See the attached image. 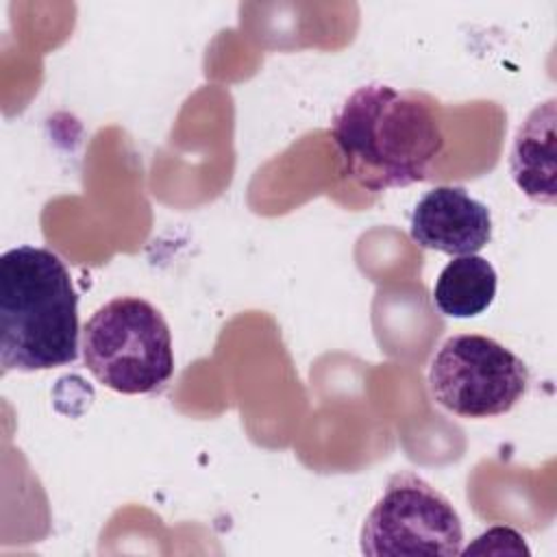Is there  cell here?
Listing matches in <instances>:
<instances>
[{"mask_svg": "<svg viewBox=\"0 0 557 557\" xmlns=\"http://www.w3.org/2000/svg\"><path fill=\"white\" fill-rule=\"evenodd\" d=\"M496 285V270L485 257L461 255L442 268L433 285V305L448 318H476L494 302Z\"/></svg>", "mask_w": 557, "mask_h": 557, "instance_id": "8", "label": "cell"}, {"mask_svg": "<svg viewBox=\"0 0 557 557\" xmlns=\"http://www.w3.org/2000/svg\"><path fill=\"white\" fill-rule=\"evenodd\" d=\"M509 170L527 198L542 205L555 202V98L537 104L520 124L509 154Z\"/></svg>", "mask_w": 557, "mask_h": 557, "instance_id": "7", "label": "cell"}, {"mask_svg": "<svg viewBox=\"0 0 557 557\" xmlns=\"http://www.w3.org/2000/svg\"><path fill=\"white\" fill-rule=\"evenodd\" d=\"M78 359V294L63 259L41 246L0 257V366L37 372Z\"/></svg>", "mask_w": 557, "mask_h": 557, "instance_id": "2", "label": "cell"}, {"mask_svg": "<svg viewBox=\"0 0 557 557\" xmlns=\"http://www.w3.org/2000/svg\"><path fill=\"white\" fill-rule=\"evenodd\" d=\"M359 542L368 557H455L463 527L440 490L413 472H396L366 516Z\"/></svg>", "mask_w": 557, "mask_h": 557, "instance_id": "5", "label": "cell"}, {"mask_svg": "<svg viewBox=\"0 0 557 557\" xmlns=\"http://www.w3.org/2000/svg\"><path fill=\"white\" fill-rule=\"evenodd\" d=\"M411 239L450 257L476 255L492 239L490 209L459 185L429 189L411 213Z\"/></svg>", "mask_w": 557, "mask_h": 557, "instance_id": "6", "label": "cell"}, {"mask_svg": "<svg viewBox=\"0 0 557 557\" xmlns=\"http://www.w3.org/2000/svg\"><path fill=\"white\" fill-rule=\"evenodd\" d=\"M342 174L368 191L429 178L444 150L440 117L429 100L385 83L355 89L331 120Z\"/></svg>", "mask_w": 557, "mask_h": 557, "instance_id": "1", "label": "cell"}, {"mask_svg": "<svg viewBox=\"0 0 557 557\" xmlns=\"http://www.w3.org/2000/svg\"><path fill=\"white\" fill-rule=\"evenodd\" d=\"M431 398L461 418L509 413L529 389L527 363L500 342L459 333L444 339L429 366Z\"/></svg>", "mask_w": 557, "mask_h": 557, "instance_id": "4", "label": "cell"}, {"mask_svg": "<svg viewBox=\"0 0 557 557\" xmlns=\"http://www.w3.org/2000/svg\"><path fill=\"white\" fill-rule=\"evenodd\" d=\"M83 361L89 374L117 394H150L174 374L172 333L163 313L137 296L98 307L83 326Z\"/></svg>", "mask_w": 557, "mask_h": 557, "instance_id": "3", "label": "cell"}, {"mask_svg": "<svg viewBox=\"0 0 557 557\" xmlns=\"http://www.w3.org/2000/svg\"><path fill=\"white\" fill-rule=\"evenodd\" d=\"M459 555H531L524 544V537L509 527H492L468 548H461Z\"/></svg>", "mask_w": 557, "mask_h": 557, "instance_id": "9", "label": "cell"}]
</instances>
